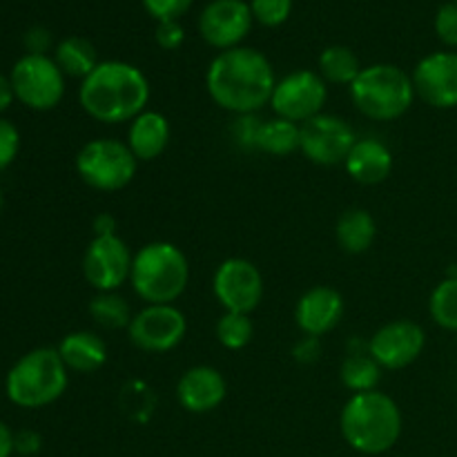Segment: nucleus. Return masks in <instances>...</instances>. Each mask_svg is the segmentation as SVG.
<instances>
[{
  "label": "nucleus",
  "instance_id": "bb28decb",
  "mask_svg": "<svg viewBox=\"0 0 457 457\" xmlns=\"http://www.w3.org/2000/svg\"><path fill=\"white\" fill-rule=\"evenodd\" d=\"M89 317L105 330H123L134 315L129 303L119 293H96L89 302Z\"/></svg>",
  "mask_w": 457,
  "mask_h": 457
},
{
  "label": "nucleus",
  "instance_id": "f704fd0d",
  "mask_svg": "<svg viewBox=\"0 0 457 457\" xmlns=\"http://www.w3.org/2000/svg\"><path fill=\"white\" fill-rule=\"evenodd\" d=\"M262 123H263V119H259L257 114L237 116L235 125H232V137H235V141L239 143L244 150H254Z\"/></svg>",
  "mask_w": 457,
  "mask_h": 457
},
{
  "label": "nucleus",
  "instance_id": "ddd939ff",
  "mask_svg": "<svg viewBox=\"0 0 457 457\" xmlns=\"http://www.w3.org/2000/svg\"><path fill=\"white\" fill-rule=\"evenodd\" d=\"M134 254L119 235L94 237L83 254V275L96 293H116L129 281Z\"/></svg>",
  "mask_w": 457,
  "mask_h": 457
},
{
  "label": "nucleus",
  "instance_id": "aec40b11",
  "mask_svg": "<svg viewBox=\"0 0 457 457\" xmlns=\"http://www.w3.org/2000/svg\"><path fill=\"white\" fill-rule=\"evenodd\" d=\"M170 138H172V128L161 112L145 110L129 123L128 147L137 156L138 163H150L159 159L168 150Z\"/></svg>",
  "mask_w": 457,
  "mask_h": 457
},
{
  "label": "nucleus",
  "instance_id": "20e7f679",
  "mask_svg": "<svg viewBox=\"0 0 457 457\" xmlns=\"http://www.w3.org/2000/svg\"><path fill=\"white\" fill-rule=\"evenodd\" d=\"M190 262L177 244L152 241L145 244L132 262L129 284L145 306L174 303L187 288Z\"/></svg>",
  "mask_w": 457,
  "mask_h": 457
},
{
  "label": "nucleus",
  "instance_id": "5701e85b",
  "mask_svg": "<svg viewBox=\"0 0 457 457\" xmlns=\"http://www.w3.org/2000/svg\"><path fill=\"white\" fill-rule=\"evenodd\" d=\"M54 61L61 67V71L70 79H87L94 70L98 67V52L87 38L83 36H70V38H62L56 45V52H54Z\"/></svg>",
  "mask_w": 457,
  "mask_h": 457
},
{
  "label": "nucleus",
  "instance_id": "393cba45",
  "mask_svg": "<svg viewBox=\"0 0 457 457\" xmlns=\"http://www.w3.org/2000/svg\"><path fill=\"white\" fill-rule=\"evenodd\" d=\"M339 375H342V384L348 391H353V395L378 391L379 379H382V366L370 357L369 348H364V351L348 353Z\"/></svg>",
  "mask_w": 457,
  "mask_h": 457
},
{
  "label": "nucleus",
  "instance_id": "37998d69",
  "mask_svg": "<svg viewBox=\"0 0 457 457\" xmlns=\"http://www.w3.org/2000/svg\"><path fill=\"white\" fill-rule=\"evenodd\" d=\"M0 210H3V192H0Z\"/></svg>",
  "mask_w": 457,
  "mask_h": 457
},
{
  "label": "nucleus",
  "instance_id": "a211bd4d",
  "mask_svg": "<svg viewBox=\"0 0 457 457\" xmlns=\"http://www.w3.org/2000/svg\"><path fill=\"white\" fill-rule=\"evenodd\" d=\"M228 395V382L214 366L199 364L187 369L177 382V400L187 413H212Z\"/></svg>",
  "mask_w": 457,
  "mask_h": 457
},
{
  "label": "nucleus",
  "instance_id": "f257e3e1",
  "mask_svg": "<svg viewBox=\"0 0 457 457\" xmlns=\"http://www.w3.org/2000/svg\"><path fill=\"white\" fill-rule=\"evenodd\" d=\"M275 85L277 76L266 54L244 45L219 52L205 71V89L214 105L235 116L259 114L270 105Z\"/></svg>",
  "mask_w": 457,
  "mask_h": 457
},
{
  "label": "nucleus",
  "instance_id": "6ab92c4d",
  "mask_svg": "<svg viewBox=\"0 0 457 457\" xmlns=\"http://www.w3.org/2000/svg\"><path fill=\"white\" fill-rule=\"evenodd\" d=\"M348 177L361 186L384 183L393 172V152L375 138H357L353 150L344 161Z\"/></svg>",
  "mask_w": 457,
  "mask_h": 457
},
{
  "label": "nucleus",
  "instance_id": "f3484780",
  "mask_svg": "<svg viewBox=\"0 0 457 457\" xmlns=\"http://www.w3.org/2000/svg\"><path fill=\"white\" fill-rule=\"evenodd\" d=\"M344 317V297L330 286H315L299 297L295 324L306 337H324L337 328Z\"/></svg>",
  "mask_w": 457,
  "mask_h": 457
},
{
  "label": "nucleus",
  "instance_id": "4be33fe9",
  "mask_svg": "<svg viewBox=\"0 0 457 457\" xmlns=\"http://www.w3.org/2000/svg\"><path fill=\"white\" fill-rule=\"evenodd\" d=\"M335 237L344 253L348 254H364L370 250L378 237V223L373 214L364 208H348L342 212L335 226Z\"/></svg>",
  "mask_w": 457,
  "mask_h": 457
},
{
  "label": "nucleus",
  "instance_id": "0eeeda50",
  "mask_svg": "<svg viewBox=\"0 0 457 457\" xmlns=\"http://www.w3.org/2000/svg\"><path fill=\"white\" fill-rule=\"evenodd\" d=\"M76 172L80 181L98 192L125 190L138 172V161L119 138H94L76 154Z\"/></svg>",
  "mask_w": 457,
  "mask_h": 457
},
{
  "label": "nucleus",
  "instance_id": "423d86ee",
  "mask_svg": "<svg viewBox=\"0 0 457 457\" xmlns=\"http://www.w3.org/2000/svg\"><path fill=\"white\" fill-rule=\"evenodd\" d=\"M70 384V370L56 348H34L22 355L7 373V397L21 409H43L54 404Z\"/></svg>",
  "mask_w": 457,
  "mask_h": 457
},
{
  "label": "nucleus",
  "instance_id": "dca6fc26",
  "mask_svg": "<svg viewBox=\"0 0 457 457\" xmlns=\"http://www.w3.org/2000/svg\"><path fill=\"white\" fill-rule=\"evenodd\" d=\"M415 96L436 110L457 107V52H433L415 65Z\"/></svg>",
  "mask_w": 457,
  "mask_h": 457
},
{
  "label": "nucleus",
  "instance_id": "4c0bfd02",
  "mask_svg": "<svg viewBox=\"0 0 457 457\" xmlns=\"http://www.w3.org/2000/svg\"><path fill=\"white\" fill-rule=\"evenodd\" d=\"M25 45L27 49H29V54H40V56H45V52H47L49 45H52V34H49L47 29H43V27H34V29H29L25 34Z\"/></svg>",
  "mask_w": 457,
  "mask_h": 457
},
{
  "label": "nucleus",
  "instance_id": "7ed1b4c3",
  "mask_svg": "<svg viewBox=\"0 0 457 457\" xmlns=\"http://www.w3.org/2000/svg\"><path fill=\"white\" fill-rule=\"evenodd\" d=\"M402 424L404 420L400 406L382 391L355 393L339 415L344 440L361 455H382L391 451L400 440Z\"/></svg>",
  "mask_w": 457,
  "mask_h": 457
},
{
  "label": "nucleus",
  "instance_id": "2f4dec72",
  "mask_svg": "<svg viewBox=\"0 0 457 457\" xmlns=\"http://www.w3.org/2000/svg\"><path fill=\"white\" fill-rule=\"evenodd\" d=\"M141 3L156 22H165L186 16L195 0H141Z\"/></svg>",
  "mask_w": 457,
  "mask_h": 457
},
{
  "label": "nucleus",
  "instance_id": "72a5a7b5",
  "mask_svg": "<svg viewBox=\"0 0 457 457\" xmlns=\"http://www.w3.org/2000/svg\"><path fill=\"white\" fill-rule=\"evenodd\" d=\"M18 150H21V134L16 125L0 119V172L16 161Z\"/></svg>",
  "mask_w": 457,
  "mask_h": 457
},
{
  "label": "nucleus",
  "instance_id": "6e6552de",
  "mask_svg": "<svg viewBox=\"0 0 457 457\" xmlns=\"http://www.w3.org/2000/svg\"><path fill=\"white\" fill-rule=\"evenodd\" d=\"M65 79L61 67L47 54H25L9 74L13 96L36 112H49L62 101Z\"/></svg>",
  "mask_w": 457,
  "mask_h": 457
},
{
  "label": "nucleus",
  "instance_id": "39448f33",
  "mask_svg": "<svg viewBox=\"0 0 457 457\" xmlns=\"http://www.w3.org/2000/svg\"><path fill=\"white\" fill-rule=\"evenodd\" d=\"M353 105L366 119L378 123H391L402 119L413 107L415 87L411 74L391 62H375L361 67L351 87Z\"/></svg>",
  "mask_w": 457,
  "mask_h": 457
},
{
  "label": "nucleus",
  "instance_id": "79ce46f5",
  "mask_svg": "<svg viewBox=\"0 0 457 457\" xmlns=\"http://www.w3.org/2000/svg\"><path fill=\"white\" fill-rule=\"evenodd\" d=\"M13 453V433L7 424L0 422V457H12Z\"/></svg>",
  "mask_w": 457,
  "mask_h": 457
},
{
  "label": "nucleus",
  "instance_id": "c756f323",
  "mask_svg": "<svg viewBox=\"0 0 457 457\" xmlns=\"http://www.w3.org/2000/svg\"><path fill=\"white\" fill-rule=\"evenodd\" d=\"M156 397L152 388L141 379H129L123 388H120V409L125 411L129 420L134 422L145 424L147 420L154 415Z\"/></svg>",
  "mask_w": 457,
  "mask_h": 457
},
{
  "label": "nucleus",
  "instance_id": "a19ab883",
  "mask_svg": "<svg viewBox=\"0 0 457 457\" xmlns=\"http://www.w3.org/2000/svg\"><path fill=\"white\" fill-rule=\"evenodd\" d=\"M13 87H12V80L7 79L4 74H0V112L7 110L13 101Z\"/></svg>",
  "mask_w": 457,
  "mask_h": 457
},
{
  "label": "nucleus",
  "instance_id": "c03bdc74",
  "mask_svg": "<svg viewBox=\"0 0 457 457\" xmlns=\"http://www.w3.org/2000/svg\"><path fill=\"white\" fill-rule=\"evenodd\" d=\"M455 3H457V0H455Z\"/></svg>",
  "mask_w": 457,
  "mask_h": 457
},
{
  "label": "nucleus",
  "instance_id": "e433bc0d",
  "mask_svg": "<svg viewBox=\"0 0 457 457\" xmlns=\"http://www.w3.org/2000/svg\"><path fill=\"white\" fill-rule=\"evenodd\" d=\"M43 446V437L36 431H21L13 436V451L21 455H36Z\"/></svg>",
  "mask_w": 457,
  "mask_h": 457
},
{
  "label": "nucleus",
  "instance_id": "c85d7f7f",
  "mask_svg": "<svg viewBox=\"0 0 457 457\" xmlns=\"http://www.w3.org/2000/svg\"><path fill=\"white\" fill-rule=\"evenodd\" d=\"M214 335H217L219 344L228 351H241L253 342V320H250V315H241V312H223L214 326Z\"/></svg>",
  "mask_w": 457,
  "mask_h": 457
},
{
  "label": "nucleus",
  "instance_id": "58836bf2",
  "mask_svg": "<svg viewBox=\"0 0 457 457\" xmlns=\"http://www.w3.org/2000/svg\"><path fill=\"white\" fill-rule=\"evenodd\" d=\"M320 353H321L320 339H317V337H303L302 342L295 346L293 355H295V360L302 361V364H312V361L320 360Z\"/></svg>",
  "mask_w": 457,
  "mask_h": 457
},
{
  "label": "nucleus",
  "instance_id": "1a4fd4ad",
  "mask_svg": "<svg viewBox=\"0 0 457 457\" xmlns=\"http://www.w3.org/2000/svg\"><path fill=\"white\" fill-rule=\"evenodd\" d=\"M326 101H328V87L320 71L295 70L277 80L270 107L279 119L303 125L324 112Z\"/></svg>",
  "mask_w": 457,
  "mask_h": 457
},
{
  "label": "nucleus",
  "instance_id": "cd10ccee",
  "mask_svg": "<svg viewBox=\"0 0 457 457\" xmlns=\"http://www.w3.org/2000/svg\"><path fill=\"white\" fill-rule=\"evenodd\" d=\"M428 312L440 328L457 333V279L445 277L433 288L431 297H428Z\"/></svg>",
  "mask_w": 457,
  "mask_h": 457
},
{
  "label": "nucleus",
  "instance_id": "412c9836",
  "mask_svg": "<svg viewBox=\"0 0 457 457\" xmlns=\"http://www.w3.org/2000/svg\"><path fill=\"white\" fill-rule=\"evenodd\" d=\"M56 351L67 370H74V373H96L107 364L105 339L92 330H74L65 335Z\"/></svg>",
  "mask_w": 457,
  "mask_h": 457
},
{
  "label": "nucleus",
  "instance_id": "9b49d317",
  "mask_svg": "<svg viewBox=\"0 0 457 457\" xmlns=\"http://www.w3.org/2000/svg\"><path fill=\"white\" fill-rule=\"evenodd\" d=\"M357 143L355 129L342 116L324 114L321 112L315 119L302 125L299 137V150L311 163L321 168H333L346 161L348 152Z\"/></svg>",
  "mask_w": 457,
  "mask_h": 457
},
{
  "label": "nucleus",
  "instance_id": "4468645a",
  "mask_svg": "<svg viewBox=\"0 0 457 457\" xmlns=\"http://www.w3.org/2000/svg\"><path fill=\"white\" fill-rule=\"evenodd\" d=\"M253 12L245 0H212L199 13V34L219 52L241 47L253 29Z\"/></svg>",
  "mask_w": 457,
  "mask_h": 457
},
{
  "label": "nucleus",
  "instance_id": "f03ea898",
  "mask_svg": "<svg viewBox=\"0 0 457 457\" xmlns=\"http://www.w3.org/2000/svg\"><path fill=\"white\" fill-rule=\"evenodd\" d=\"M150 96L147 76L125 61H101L79 87V103L85 114L105 125L132 123L147 110Z\"/></svg>",
  "mask_w": 457,
  "mask_h": 457
},
{
  "label": "nucleus",
  "instance_id": "ea45409f",
  "mask_svg": "<svg viewBox=\"0 0 457 457\" xmlns=\"http://www.w3.org/2000/svg\"><path fill=\"white\" fill-rule=\"evenodd\" d=\"M94 237H112L116 235V219L110 212H101L92 221Z\"/></svg>",
  "mask_w": 457,
  "mask_h": 457
},
{
  "label": "nucleus",
  "instance_id": "2eb2a0df",
  "mask_svg": "<svg viewBox=\"0 0 457 457\" xmlns=\"http://www.w3.org/2000/svg\"><path fill=\"white\" fill-rule=\"evenodd\" d=\"M427 348V333L420 324L409 320H395L384 324L369 339V353L382 370H402L420 360Z\"/></svg>",
  "mask_w": 457,
  "mask_h": 457
},
{
  "label": "nucleus",
  "instance_id": "9d476101",
  "mask_svg": "<svg viewBox=\"0 0 457 457\" xmlns=\"http://www.w3.org/2000/svg\"><path fill=\"white\" fill-rule=\"evenodd\" d=\"M187 320L174 303H150L132 317L129 342L143 353H168L183 342Z\"/></svg>",
  "mask_w": 457,
  "mask_h": 457
},
{
  "label": "nucleus",
  "instance_id": "b1692460",
  "mask_svg": "<svg viewBox=\"0 0 457 457\" xmlns=\"http://www.w3.org/2000/svg\"><path fill=\"white\" fill-rule=\"evenodd\" d=\"M299 137H302V125L275 116L262 123L254 150L270 156H288L299 150Z\"/></svg>",
  "mask_w": 457,
  "mask_h": 457
},
{
  "label": "nucleus",
  "instance_id": "473e14b6",
  "mask_svg": "<svg viewBox=\"0 0 457 457\" xmlns=\"http://www.w3.org/2000/svg\"><path fill=\"white\" fill-rule=\"evenodd\" d=\"M436 34L446 47L457 49V3H446L436 13Z\"/></svg>",
  "mask_w": 457,
  "mask_h": 457
},
{
  "label": "nucleus",
  "instance_id": "a878e982",
  "mask_svg": "<svg viewBox=\"0 0 457 457\" xmlns=\"http://www.w3.org/2000/svg\"><path fill=\"white\" fill-rule=\"evenodd\" d=\"M360 71V58L346 45H330L320 54V76L326 83L351 87Z\"/></svg>",
  "mask_w": 457,
  "mask_h": 457
},
{
  "label": "nucleus",
  "instance_id": "f8f14e48",
  "mask_svg": "<svg viewBox=\"0 0 457 457\" xmlns=\"http://www.w3.org/2000/svg\"><path fill=\"white\" fill-rule=\"evenodd\" d=\"M212 290L226 312L250 315L263 299L262 270L244 257H230L214 270Z\"/></svg>",
  "mask_w": 457,
  "mask_h": 457
},
{
  "label": "nucleus",
  "instance_id": "c9c22d12",
  "mask_svg": "<svg viewBox=\"0 0 457 457\" xmlns=\"http://www.w3.org/2000/svg\"><path fill=\"white\" fill-rule=\"evenodd\" d=\"M154 38L161 49H165V52H177L183 45V40H186V29H183L179 21H165L156 25Z\"/></svg>",
  "mask_w": 457,
  "mask_h": 457
},
{
  "label": "nucleus",
  "instance_id": "7c9ffc66",
  "mask_svg": "<svg viewBox=\"0 0 457 457\" xmlns=\"http://www.w3.org/2000/svg\"><path fill=\"white\" fill-rule=\"evenodd\" d=\"M253 18L263 27L284 25L293 12V0H250Z\"/></svg>",
  "mask_w": 457,
  "mask_h": 457
}]
</instances>
